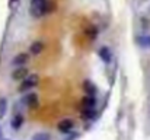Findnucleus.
Returning a JSON list of instances; mask_svg holds the SVG:
<instances>
[{
    "mask_svg": "<svg viewBox=\"0 0 150 140\" xmlns=\"http://www.w3.org/2000/svg\"><path fill=\"white\" fill-rule=\"evenodd\" d=\"M22 102H23L25 107H28V108H37L38 104H40V101H38V95H37L35 92H31V91H29V92L22 98Z\"/></svg>",
    "mask_w": 150,
    "mask_h": 140,
    "instance_id": "obj_3",
    "label": "nucleus"
},
{
    "mask_svg": "<svg viewBox=\"0 0 150 140\" xmlns=\"http://www.w3.org/2000/svg\"><path fill=\"white\" fill-rule=\"evenodd\" d=\"M32 140H51V136L45 131H38L32 136Z\"/></svg>",
    "mask_w": 150,
    "mask_h": 140,
    "instance_id": "obj_12",
    "label": "nucleus"
},
{
    "mask_svg": "<svg viewBox=\"0 0 150 140\" xmlns=\"http://www.w3.org/2000/svg\"><path fill=\"white\" fill-rule=\"evenodd\" d=\"M26 75H28V69H26V67H21V66H19V67L13 72L12 77H13L15 80H22Z\"/></svg>",
    "mask_w": 150,
    "mask_h": 140,
    "instance_id": "obj_9",
    "label": "nucleus"
},
{
    "mask_svg": "<svg viewBox=\"0 0 150 140\" xmlns=\"http://www.w3.org/2000/svg\"><path fill=\"white\" fill-rule=\"evenodd\" d=\"M57 129H58L60 133H66L67 134V133H70L74 129V121L71 118H63L61 121H58Z\"/></svg>",
    "mask_w": 150,
    "mask_h": 140,
    "instance_id": "obj_4",
    "label": "nucleus"
},
{
    "mask_svg": "<svg viewBox=\"0 0 150 140\" xmlns=\"http://www.w3.org/2000/svg\"><path fill=\"white\" fill-rule=\"evenodd\" d=\"M51 4L48 0H31L29 3V13L34 18H42L44 15L50 13Z\"/></svg>",
    "mask_w": 150,
    "mask_h": 140,
    "instance_id": "obj_1",
    "label": "nucleus"
},
{
    "mask_svg": "<svg viewBox=\"0 0 150 140\" xmlns=\"http://www.w3.org/2000/svg\"><path fill=\"white\" fill-rule=\"evenodd\" d=\"M23 124V115L22 114H16L13 118H12V127L13 130H19Z\"/></svg>",
    "mask_w": 150,
    "mask_h": 140,
    "instance_id": "obj_10",
    "label": "nucleus"
},
{
    "mask_svg": "<svg viewBox=\"0 0 150 140\" xmlns=\"http://www.w3.org/2000/svg\"><path fill=\"white\" fill-rule=\"evenodd\" d=\"M149 44H150V38H149Z\"/></svg>",
    "mask_w": 150,
    "mask_h": 140,
    "instance_id": "obj_15",
    "label": "nucleus"
},
{
    "mask_svg": "<svg viewBox=\"0 0 150 140\" xmlns=\"http://www.w3.org/2000/svg\"><path fill=\"white\" fill-rule=\"evenodd\" d=\"M42 50H44V44H42L41 41H35V43H32L31 47H29L31 55H38V54L42 53Z\"/></svg>",
    "mask_w": 150,
    "mask_h": 140,
    "instance_id": "obj_7",
    "label": "nucleus"
},
{
    "mask_svg": "<svg viewBox=\"0 0 150 140\" xmlns=\"http://www.w3.org/2000/svg\"><path fill=\"white\" fill-rule=\"evenodd\" d=\"M40 82V76L37 73H31V75H26L22 82H21V86H19V91L21 92H26V91H31L32 88H35Z\"/></svg>",
    "mask_w": 150,
    "mask_h": 140,
    "instance_id": "obj_2",
    "label": "nucleus"
},
{
    "mask_svg": "<svg viewBox=\"0 0 150 140\" xmlns=\"http://www.w3.org/2000/svg\"><path fill=\"white\" fill-rule=\"evenodd\" d=\"M83 89H85V92L88 95H92V96H95L96 92H98V89H96V86L93 85L92 80H85L83 82Z\"/></svg>",
    "mask_w": 150,
    "mask_h": 140,
    "instance_id": "obj_8",
    "label": "nucleus"
},
{
    "mask_svg": "<svg viewBox=\"0 0 150 140\" xmlns=\"http://www.w3.org/2000/svg\"><path fill=\"white\" fill-rule=\"evenodd\" d=\"M28 61V54H18L16 57H15V60H13V64L15 66H22V64H25Z\"/></svg>",
    "mask_w": 150,
    "mask_h": 140,
    "instance_id": "obj_11",
    "label": "nucleus"
},
{
    "mask_svg": "<svg viewBox=\"0 0 150 140\" xmlns=\"http://www.w3.org/2000/svg\"><path fill=\"white\" fill-rule=\"evenodd\" d=\"M6 111H7V99L6 98H1L0 99V118L4 117Z\"/></svg>",
    "mask_w": 150,
    "mask_h": 140,
    "instance_id": "obj_13",
    "label": "nucleus"
},
{
    "mask_svg": "<svg viewBox=\"0 0 150 140\" xmlns=\"http://www.w3.org/2000/svg\"><path fill=\"white\" fill-rule=\"evenodd\" d=\"M98 54H99V57L102 58V61L103 63H109L111 61V58H112V53H111V50L108 48V47H100L99 48V51H98Z\"/></svg>",
    "mask_w": 150,
    "mask_h": 140,
    "instance_id": "obj_5",
    "label": "nucleus"
},
{
    "mask_svg": "<svg viewBox=\"0 0 150 140\" xmlns=\"http://www.w3.org/2000/svg\"><path fill=\"white\" fill-rule=\"evenodd\" d=\"M93 115H95V109H93V108L83 109V112H82V118H83V120H89V118H92Z\"/></svg>",
    "mask_w": 150,
    "mask_h": 140,
    "instance_id": "obj_14",
    "label": "nucleus"
},
{
    "mask_svg": "<svg viewBox=\"0 0 150 140\" xmlns=\"http://www.w3.org/2000/svg\"><path fill=\"white\" fill-rule=\"evenodd\" d=\"M80 104H82L83 109L95 108V105H96V99H95V96H92V95H86V96H83V99H82Z\"/></svg>",
    "mask_w": 150,
    "mask_h": 140,
    "instance_id": "obj_6",
    "label": "nucleus"
}]
</instances>
